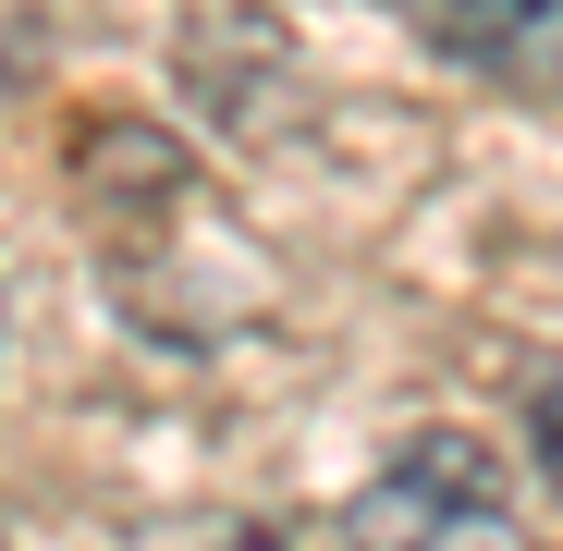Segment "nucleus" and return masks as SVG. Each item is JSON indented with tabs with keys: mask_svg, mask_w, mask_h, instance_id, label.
I'll return each mask as SVG.
<instances>
[{
	"mask_svg": "<svg viewBox=\"0 0 563 551\" xmlns=\"http://www.w3.org/2000/svg\"><path fill=\"white\" fill-rule=\"evenodd\" d=\"M527 453H539V478L563 491V367H551V381L527 393Z\"/></svg>",
	"mask_w": 563,
	"mask_h": 551,
	"instance_id": "7ed1b4c3",
	"label": "nucleus"
},
{
	"mask_svg": "<svg viewBox=\"0 0 563 551\" xmlns=\"http://www.w3.org/2000/svg\"><path fill=\"white\" fill-rule=\"evenodd\" d=\"M343 539H515V478L490 441L417 429L380 478L343 503Z\"/></svg>",
	"mask_w": 563,
	"mask_h": 551,
	"instance_id": "f257e3e1",
	"label": "nucleus"
},
{
	"mask_svg": "<svg viewBox=\"0 0 563 551\" xmlns=\"http://www.w3.org/2000/svg\"><path fill=\"white\" fill-rule=\"evenodd\" d=\"M405 25L490 86H563V0H405Z\"/></svg>",
	"mask_w": 563,
	"mask_h": 551,
	"instance_id": "f03ea898",
	"label": "nucleus"
}]
</instances>
